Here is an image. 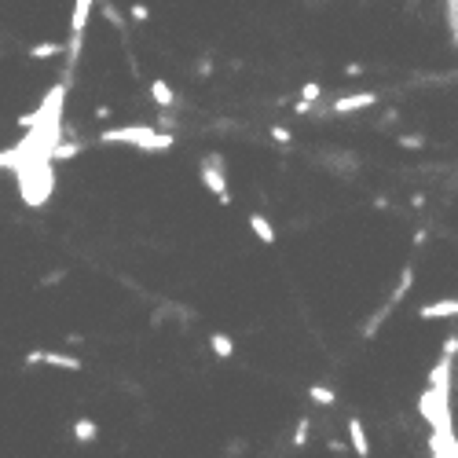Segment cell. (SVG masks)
Returning <instances> with one entry per match:
<instances>
[{
    "label": "cell",
    "mask_w": 458,
    "mask_h": 458,
    "mask_svg": "<svg viewBox=\"0 0 458 458\" xmlns=\"http://www.w3.org/2000/svg\"><path fill=\"white\" fill-rule=\"evenodd\" d=\"M15 180H19V195H23L26 206L40 209L51 198V191H56V162L51 158H34L23 169H15Z\"/></svg>",
    "instance_id": "6da1fadb"
},
{
    "label": "cell",
    "mask_w": 458,
    "mask_h": 458,
    "mask_svg": "<svg viewBox=\"0 0 458 458\" xmlns=\"http://www.w3.org/2000/svg\"><path fill=\"white\" fill-rule=\"evenodd\" d=\"M103 143H132L136 151H151V154H162V151H173V132H158L154 125H125V129H106L99 136Z\"/></svg>",
    "instance_id": "7a4b0ae2"
},
{
    "label": "cell",
    "mask_w": 458,
    "mask_h": 458,
    "mask_svg": "<svg viewBox=\"0 0 458 458\" xmlns=\"http://www.w3.org/2000/svg\"><path fill=\"white\" fill-rule=\"evenodd\" d=\"M418 414L429 429H451V385H429L418 396Z\"/></svg>",
    "instance_id": "3957f363"
},
{
    "label": "cell",
    "mask_w": 458,
    "mask_h": 458,
    "mask_svg": "<svg viewBox=\"0 0 458 458\" xmlns=\"http://www.w3.org/2000/svg\"><path fill=\"white\" fill-rule=\"evenodd\" d=\"M198 180L217 195V202L224 209L231 206V187H228V165H224V154H206L198 162Z\"/></svg>",
    "instance_id": "277c9868"
},
{
    "label": "cell",
    "mask_w": 458,
    "mask_h": 458,
    "mask_svg": "<svg viewBox=\"0 0 458 458\" xmlns=\"http://www.w3.org/2000/svg\"><path fill=\"white\" fill-rule=\"evenodd\" d=\"M88 15H92V0H77V4H73V19H70V70L77 67L81 37H84V26H88Z\"/></svg>",
    "instance_id": "5b68a950"
},
{
    "label": "cell",
    "mask_w": 458,
    "mask_h": 458,
    "mask_svg": "<svg viewBox=\"0 0 458 458\" xmlns=\"http://www.w3.org/2000/svg\"><path fill=\"white\" fill-rule=\"evenodd\" d=\"M37 363H48V367H59V370H81V356H67V352H45V348H34L26 352V367H37Z\"/></svg>",
    "instance_id": "8992f818"
},
{
    "label": "cell",
    "mask_w": 458,
    "mask_h": 458,
    "mask_svg": "<svg viewBox=\"0 0 458 458\" xmlns=\"http://www.w3.org/2000/svg\"><path fill=\"white\" fill-rule=\"evenodd\" d=\"M429 455H436V458H458V436H455V429H433Z\"/></svg>",
    "instance_id": "52a82bcc"
},
{
    "label": "cell",
    "mask_w": 458,
    "mask_h": 458,
    "mask_svg": "<svg viewBox=\"0 0 458 458\" xmlns=\"http://www.w3.org/2000/svg\"><path fill=\"white\" fill-rule=\"evenodd\" d=\"M378 103V92H359V95H341L334 103V114H352V110H363V106H374Z\"/></svg>",
    "instance_id": "ba28073f"
},
{
    "label": "cell",
    "mask_w": 458,
    "mask_h": 458,
    "mask_svg": "<svg viewBox=\"0 0 458 458\" xmlns=\"http://www.w3.org/2000/svg\"><path fill=\"white\" fill-rule=\"evenodd\" d=\"M447 315H458V297H444V301L418 308V319H447Z\"/></svg>",
    "instance_id": "9c48e42d"
},
{
    "label": "cell",
    "mask_w": 458,
    "mask_h": 458,
    "mask_svg": "<svg viewBox=\"0 0 458 458\" xmlns=\"http://www.w3.org/2000/svg\"><path fill=\"white\" fill-rule=\"evenodd\" d=\"M348 440H352V451L359 455V458H367L370 455V444H367V433H363V422L356 418H348Z\"/></svg>",
    "instance_id": "30bf717a"
},
{
    "label": "cell",
    "mask_w": 458,
    "mask_h": 458,
    "mask_svg": "<svg viewBox=\"0 0 458 458\" xmlns=\"http://www.w3.org/2000/svg\"><path fill=\"white\" fill-rule=\"evenodd\" d=\"M209 345H213V356H217V359H231V356H235V341H231L228 334H220V330H213V334H209Z\"/></svg>",
    "instance_id": "8fae6325"
},
{
    "label": "cell",
    "mask_w": 458,
    "mask_h": 458,
    "mask_svg": "<svg viewBox=\"0 0 458 458\" xmlns=\"http://www.w3.org/2000/svg\"><path fill=\"white\" fill-rule=\"evenodd\" d=\"M151 99L162 106V110H169V106L176 103V92H173V84L169 81H151Z\"/></svg>",
    "instance_id": "7c38bea8"
},
{
    "label": "cell",
    "mask_w": 458,
    "mask_h": 458,
    "mask_svg": "<svg viewBox=\"0 0 458 458\" xmlns=\"http://www.w3.org/2000/svg\"><path fill=\"white\" fill-rule=\"evenodd\" d=\"M250 228H253V235H257L264 246H272V242H275V228L268 224V217H261V213H250Z\"/></svg>",
    "instance_id": "4fadbf2b"
},
{
    "label": "cell",
    "mask_w": 458,
    "mask_h": 458,
    "mask_svg": "<svg viewBox=\"0 0 458 458\" xmlns=\"http://www.w3.org/2000/svg\"><path fill=\"white\" fill-rule=\"evenodd\" d=\"M95 433H99V425H95L92 418H77V422H73V440H77V444H92Z\"/></svg>",
    "instance_id": "5bb4252c"
},
{
    "label": "cell",
    "mask_w": 458,
    "mask_h": 458,
    "mask_svg": "<svg viewBox=\"0 0 458 458\" xmlns=\"http://www.w3.org/2000/svg\"><path fill=\"white\" fill-rule=\"evenodd\" d=\"M411 286H414V264H407V268H403V275H400V282H396V290H392L389 301H392V304H400L403 297L411 293Z\"/></svg>",
    "instance_id": "9a60e30c"
},
{
    "label": "cell",
    "mask_w": 458,
    "mask_h": 458,
    "mask_svg": "<svg viewBox=\"0 0 458 458\" xmlns=\"http://www.w3.org/2000/svg\"><path fill=\"white\" fill-rule=\"evenodd\" d=\"M392 308H396V304L389 301L385 308H378V312H374V315L367 319V323H363V337H374V334H378V330H381V323H385V319L392 315Z\"/></svg>",
    "instance_id": "2e32d148"
},
{
    "label": "cell",
    "mask_w": 458,
    "mask_h": 458,
    "mask_svg": "<svg viewBox=\"0 0 458 458\" xmlns=\"http://www.w3.org/2000/svg\"><path fill=\"white\" fill-rule=\"evenodd\" d=\"M84 151L81 143H70V140H59L56 147H51V162H70V158H77Z\"/></svg>",
    "instance_id": "e0dca14e"
},
{
    "label": "cell",
    "mask_w": 458,
    "mask_h": 458,
    "mask_svg": "<svg viewBox=\"0 0 458 458\" xmlns=\"http://www.w3.org/2000/svg\"><path fill=\"white\" fill-rule=\"evenodd\" d=\"M62 56V45H56V40H48V45H34L29 48V59H56Z\"/></svg>",
    "instance_id": "ac0fdd59"
},
{
    "label": "cell",
    "mask_w": 458,
    "mask_h": 458,
    "mask_svg": "<svg viewBox=\"0 0 458 458\" xmlns=\"http://www.w3.org/2000/svg\"><path fill=\"white\" fill-rule=\"evenodd\" d=\"M308 396H312L315 403H323V407H334V400H337L326 385H312V389H308Z\"/></svg>",
    "instance_id": "d6986e66"
},
{
    "label": "cell",
    "mask_w": 458,
    "mask_h": 458,
    "mask_svg": "<svg viewBox=\"0 0 458 458\" xmlns=\"http://www.w3.org/2000/svg\"><path fill=\"white\" fill-rule=\"evenodd\" d=\"M444 12H447V26H451V37L458 45V0H444Z\"/></svg>",
    "instance_id": "ffe728a7"
},
{
    "label": "cell",
    "mask_w": 458,
    "mask_h": 458,
    "mask_svg": "<svg viewBox=\"0 0 458 458\" xmlns=\"http://www.w3.org/2000/svg\"><path fill=\"white\" fill-rule=\"evenodd\" d=\"M308 429H312V418H297V429H293V447H304L308 444Z\"/></svg>",
    "instance_id": "44dd1931"
},
{
    "label": "cell",
    "mask_w": 458,
    "mask_h": 458,
    "mask_svg": "<svg viewBox=\"0 0 458 458\" xmlns=\"http://www.w3.org/2000/svg\"><path fill=\"white\" fill-rule=\"evenodd\" d=\"M301 99H308V103H319V99H323V84H319V81H308V84H301Z\"/></svg>",
    "instance_id": "7402d4cb"
},
{
    "label": "cell",
    "mask_w": 458,
    "mask_h": 458,
    "mask_svg": "<svg viewBox=\"0 0 458 458\" xmlns=\"http://www.w3.org/2000/svg\"><path fill=\"white\" fill-rule=\"evenodd\" d=\"M272 140L286 147V143H290V140H293V132H290V129H286V125H272Z\"/></svg>",
    "instance_id": "603a6c76"
},
{
    "label": "cell",
    "mask_w": 458,
    "mask_h": 458,
    "mask_svg": "<svg viewBox=\"0 0 458 458\" xmlns=\"http://www.w3.org/2000/svg\"><path fill=\"white\" fill-rule=\"evenodd\" d=\"M396 143L407 151H418V147H425V136H396Z\"/></svg>",
    "instance_id": "cb8c5ba5"
},
{
    "label": "cell",
    "mask_w": 458,
    "mask_h": 458,
    "mask_svg": "<svg viewBox=\"0 0 458 458\" xmlns=\"http://www.w3.org/2000/svg\"><path fill=\"white\" fill-rule=\"evenodd\" d=\"M129 19H132V23H147V19H151V12H147V4H132V8H129Z\"/></svg>",
    "instance_id": "d4e9b609"
},
{
    "label": "cell",
    "mask_w": 458,
    "mask_h": 458,
    "mask_svg": "<svg viewBox=\"0 0 458 458\" xmlns=\"http://www.w3.org/2000/svg\"><path fill=\"white\" fill-rule=\"evenodd\" d=\"M440 352H447V356H458V334H447V341H444V348Z\"/></svg>",
    "instance_id": "484cf974"
},
{
    "label": "cell",
    "mask_w": 458,
    "mask_h": 458,
    "mask_svg": "<svg viewBox=\"0 0 458 458\" xmlns=\"http://www.w3.org/2000/svg\"><path fill=\"white\" fill-rule=\"evenodd\" d=\"M103 15H106V19H110V23H114V26H118V29H121V15H118V12H114V8H110V4H103Z\"/></svg>",
    "instance_id": "4316f807"
},
{
    "label": "cell",
    "mask_w": 458,
    "mask_h": 458,
    "mask_svg": "<svg viewBox=\"0 0 458 458\" xmlns=\"http://www.w3.org/2000/svg\"><path fill=\"white\" fill-rule=\"evenodd\" d=\"M345 73H348V77H359V73H363V67H359V62H348Z\"/></svg>",
    "instance_id": "83f0119b"
},
{
    "label": "cell",
    "mask_w": 458,
    "mask_h": 458,
    "mask_svg": "<svg viewBox=\"0 0 458 458\" xmlns=\"http://www.w3.org/2000/svg\"><path fill=\"white\" fill-rule=\"evenodd\" d=\"M198 73H202V77H209V73H213V62L202 59V62H198Z\"/></svg>",
    "instance_id": "f1b7e54d"
},
{
    "label": "cell",
    "mask_w": 458,
    "mask_h": 458,
    "mask_svg": "<svg viewBox=\"0 0 458 458\" xmlns=\"http://www.w3.org/2000/svg\"><path fill=\"white\" fill-rule=\"evenodd\" d=\"M95 118H99V121H110V106H95Z\"/></svg>",
    "instance_id": "f546056e"
}]
</instances>
